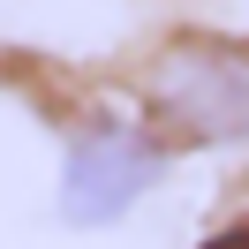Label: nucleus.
<instances>
[{
  "instance_id": "obj_1",
  "label": "nucleus",
  "mask_w": 249,
  "mask_h": 249,
  "mask_svg": "<svg viewBox=\"0 0 249 249\" xmlns=\"http://www.w3.org/2000/svg\"><path fill=\"white\" fill-rule=\"evenodd\" d=\"M136 113L174 151H249V38L181 31L143 53Z\"/></svg>"
},
{
  "instance_id": "obj_3",
  "label": "nucleus",
  "mask_w": 249,
  "mask_h": 249,
  "mask_svg": "<svg viewBox=\"0 0 249 249\" xmlns=\"http://www.w3.org/2000/svg\"><path fill=\"white\" fill-rule=\"evenodd\" d=\"M196 249H249V212H234V219H219V227H204Z\"/></svg>"
},
{
  "instance_id": "obj_2",
  "label": "nucleus",
  "mask_w": 249,
  "mask_h": 249,
  "mask_svg": "<svg viewBox=\"0 0 249 249\" xmlns=\"http://www.w3.org/2000/svg\"><path fill=\"white\" fill-rule=\"evenodd\" d=\"M174 174V143L136 106H83L61 128V166H53V212L61 227L98 234L121 227L143 196H159Z\"/></svg>"
}]
</instances>
